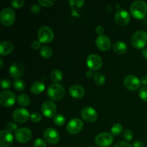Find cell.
I'll use <instances>...</instances> for the list:
<instances>
[{"label": "cell", "instance_id": "cell-1", "mask_svg": "<svg viewBox=\"0 0 147 147\" xmlns=\"http://www.w3.org/2000/svg\"><path fill=\"white\" fill-rule=\"evenodd\" d=\"M131 14L137 20H142L147 13V4L142 0L135 1L130 6Z\"/></svg>", "mask_w": 147, "mask_h": 147}, {"label": "cell", "instance_id": "cell-2", "mask_svg": "<svg viewBox=\"0 0 147 147\" xmlns=\"http://www.w3.org/2000/svg\"><path fill=\"white\" fill-rule=\"evenodd\" d=\"M48 96L53 100H60L64 98L65 90L63 86L59 83H53L47 89Z\"/></svg>", "mask_w": 147, "mask_h": 147}, {"label": "cell", "instance_id": "cell-3", "mask_svg": "<svg viewBox=\"0 0 147 147\" xmlns=\"http://www.w3.org/2000/svg\"><path fill=\"white\" fill-rule=\"evenodd\" d=\"M131 44L135 48L143 49L147 45V33L144 30L136 31L131 37Z\"/></svg>", "mask_w": 147, "mask_h": 147}, {"label": "cell", "instance_id": "cell-4", "mask_svg": "<svg viewBox=\"0 0 147 147\" xmlns=\"http://www.w3.org/2000/svg\"><path fill=\"white\" fill-rule=\"evenodd\" d=\"M15 20V12L14 10L9 7L3 9L0 12V22L6 27L12 25Z\"/></svg>", "mask_w": 147, "mask_h": 147}, {"label": "cell", "instance_id": "cell-5", "mask_svg": "<svg viewBox=\"0 0 147 147\" xmlns=\"http://www.w3.org/2000/svg\"><path fill=\"white\" fill-rule=\"evenodd\" d=\"M37 37L40 43L51 42L54 39V32L50 27L47 26H42L37 32Z\"/></svg>", "mask_w": 147, "mask_h": 147}, {"label": "cell", "instance_id": "cell-6", "mask_svg": "<svg viewBox=\"0 0 147 147\" xmlns=\"http://www.w3.org/2000/svg\"><path fill=\"white\" fill-rule=\"evenodd\" d=\"M17 97L15 93L9 90H3L0 93V103L4 107H11L15 103Z\"/></svg>", "mask_w": 147, "mask_h": 147}, {"label": "cell", "instance_id": "cell-7", "mask_svg": "<svg viewBox=\"0 0 147 147\" xmlns=\"http://www.w3.org/2000/svg\"><path fill=\"white\" fill-rule=\"evenodd\" d=\"M113 136L108 132L99 134L95 139V143L99 147H109L113 144Z\"/></svg>", "mask_w": 147, "mask_h": 147}, {"label": "cell", "instance_id": "cell-8", "mask_svg": "<svg viewBox=\"0 0 147 147\" xmlns=\"http://www.w3.org/2000/svg\"><path fill=\"white\" fill-rule=\"evenodd\" d=\"M86 64L88 68L93 71L100 70L103 66V60L101 57L96 54H91L88 56Z\"/></svg>", "mask_w": 147, "mask_h": 147}, {"label": "cell", "instance_id": "cell-9", "mask_svg": "<svg viewBox=\"0 0 147 147\" xmlns=\"http://www.w3.org/2000/svg\"><path fill=\"white\" fill-rule=\"evenodd\" d=\"M42 114L47 118H53L56 116L57 106L55 103L52 100H45L42 105Z\"/></svg>", "mask_w": 147, "mask_h": 147}, {"label": "cell", "instance_id": "cell-10", "mask_svg": "<svg viewBox=\"0 0 147 147\" xmlns=\"http://www.w3.org/2000/svg\"><path fill=\"white\" fill-rule=\"evenodd\" d=\"M43 136L47 143L50 144H57L60 141V134L54 128H48L43 134Z\"/></svg>", "mask_w": 147, "mask_h": 147}, {"label": "cell", "instance_id": "cell-11", "mask_svg": "<svg viewBox=\"0 0 147 147\" xmlns=\"http://www.w3.org/2000/svg\"><path fill=\"white\" fill-rule=\"evenodd\" d=\"M123 84L128 90L136 91L140 88L142 83L141 80H139L136 76L134 75H129L124 78Z\"/></svg>", "mask_w": 147, "mask_h": 147}, {"label": "cell", "instance_id": "cell-12", "mask_svg": "<svg viewBox=\"0 0 147 147\" xmlns=\"http://www.w3.org/2000/svg\"><path fill=\"white\" fill-rule=\"evenodd\" d=\"M83 127V123L80 119L75 118V119H71L70 121L67 123L66 129H67V132L70 134H78L81 131Z\"/></svg>", "mask_w": 147, "mask_h": 147}, {"label": "cell", "instance_id": "cell-13", "mask_svg": "<svg viewBox=\"0 0 147 147\" xmlns=\"http://www.w3.org/2000/svg\"><path fill=\"white\" fill-rule=\"evenodd\" d=\"M15 139L20 144L27 143L32 138V131L27 128H20L15 132Z\"/></svg>", "mask_w": 147, "mask_h": 147}, {"label": "cell", "instance_id": "cell-14", "mask_svg": "<svg viewBox=\"0 0 147 147\" xmlns=\"http://www.w3.org/2000/svg\"><path fill=\"white\" fill-rule=\"evenodd\" d=\"M13 120L19 123H25L29 118H30V112L25 109H17L14 111L12 113Z\"/></svg>", "mask_w": 147, "mask_h": 147}, {"label": "cell", "instance_id": "cell-15", "mask_svg": "<svg viewBox=\"0 0 147 147\" xmlns=\"http://www.w3.org/2000/svg\"><path fill=\"white\" fill-rule=\"evenodd\" d=\"M114 20L117 24L120 26H126L131 20V16L129 13L125 9H120L116 11L114 17Z\"/></svg>", "mask_w": 147, "mask_h": 147}, {"label": "cell", "instance_id": "cell-16", "mask_svg": "<svg viewBox=\"0 0 147 147\" xmlns=\"http://www.w3.org/2000/svg\"><path fill=\"white\" fill-rule=\"evenodd\" d=\"M80 114L82 119L89 123L95 122L98 119L97 111L92 107H85L82 109Z\"/></svg>", "mask_w": 147, "mask_h": 147}, {"label": "cell", "instance_id": "cell-17", "mask_svg": "<svg viewBox=\"0 0 147 147\" xmlns=\"http://www.w3.org/2000/svg\"><path fill=\"white\" fill-rule=\"evenodd\" d=\"M96 45L101 51L106 52L110 50L111 47V42L110 39L106 36H98L96 39Z\"/></svg>", "mask_w": 147, "mask_h": 147}, {"label": "cell", "instance_id": "cell-18", "mask_svg": "<svg viewBox=\"0 0 147 147\" xmlns=\"http://www.w3.org/2000/svg\"><path fill=\"white\" fill-rule=\"evenodd\" d=\"M14 141L13 135L11 132L6 129L0 132V147H9L11 145Z\"/></svg>", "mask_w": 147, "mask_h": 147}, {"label": "cell", "instance_id": "cell-19", "mask_svg": "<svg viewBox=\"0 0 147 147\" xmlns=\"http://www.w3.org/2000/svg\"><path fill=\"white\" fill-rule=\"evenodd\" d=\"M9 75L13 78H17L21 77L24 72V67L22 64L20 63H13L10 65L9 70Z\"/></svg>", "mask_w": 147, "mask_h": 147}, {"label": "cell", "instance_id": "cell-20", "mask_svg": "<svg viewBox=\"0 0 147 147\" xmlns=\"http://www.w3.org/2000/svg\"><path fill=\"white\" fill-rule=\"evenodd\" d=\"M70 96L74 98H82L85 95V90L82 86L79 85H73L69 88Z\"/></svg>", "mask_w": 147, "mask_h": 147}, {"label": "cell", "instance_id": "cell-21", "mask_svg": "<svg viewBox=\"0 0 147 147\" xmlns=\"http://www.w3.org/2000/svg\"><path fill=\"white\" fill-rule=\"evenodd\" d=\"M14 50L13 44L9 41H2L0 43V54L1 55H8L12 53Z\"/></svg>", "mask_w": 147, "mask_h": 147}, {"label": "cell", "instance_id": "cell-22", "mask_svg": "<svg viewBox=\"0 0 147 147\" xmlns=\"http://www.w3.org/2000/svg\"><path fill=\"white\" fill-rule=\"evenodd\" d=\"M45 89V86L42 81H35L32 83L30 86V91L34 95H39L42 93Z\"/></svg>", "mask_w": 147, "mask_h": 147}, {"label": "cell", "instance_id": "cell-23", "mask_svg": "<svg viewBox=\"0 0 147 147\" xmlns=\"http://www.w3.org/2000/svg\"><path fill=\"white\" fill-rule=\"evenodd\" d=\"M113 50L116 54H125L127 51V45L123 42L117 41L113 45Z\"/></svg>", "mask_w": 147, "mask_h": 147}, {"label": "cell", "instance_id": "cell-24", "mask_svg": "<svg viewBox=\"0 0 147 147\" xmlns=\"http://www.w3.org/2000/svg\"><path fill=\"white\" fill-rule=\"evenodd\" d=\"M40 54L43 58L49 59L53 55V50L50 47L47 45L42 46L40 50Z\"/></svg>", "mask_w": 147, "mask_h": 147}, {"label": "cell", "instance_id": "cell-25", "mask_svg": "<svg viewBox=\"0 0 147 147\" xmlns=\"http://www.w3.org/2000/svg\"><path fill=\"white\" fill-rule=\"evenodd\" d=\"M50 78H51V80L54 82V83H58L59 82L61 81L63 78V72L60 71V70H54L51 73Z\"/></svg>", "mask_w": 147, "mask_h": 147}, {"label": "cell", "instance_id": "cell-26", "mask_svg": "<svg viewBox=\"0 0 147 147\" xmlns=\"http://www.w3.org/2000/svg\"><path fill=\"white\" fill-rule=\"evenodd\" d=\"M17 103L23 107L28 106L30 103V98L27 95L20 94L17 96Z\"/></svg>", "mask_w": 147, "mask_h": 147}, {"label": "cell", "instance_id": "cell-27", "mask_svg": "<svg viewBox=\"0 0 147 147\" xmlns=\"http://www.w3.org/2000/svg\"><path fill=\"white\" fill-rule=\"evenodd\" d=\"M93 80H94L95 83L99 86H103L106 83V78L101 73H95L93 76Z\"/></svg>", "mask_w": 147, "mask_h": 147}, {"label": "cell", "instance_id": "cell-28", "mask_svg": "<svg viewBox=\"0 0 147 147\" xmlns=\"http://www.w3.org/2000/svg\"><path fill=\"white\" fill-rule=\"evenodd\" d=\"M14 89L18 91H22L25 89V83L22 79H15L13 82Z\"/></svg>", "mask_w": 147, "mask_h": 147}, {"label": "cell", "instance_id": "cell-29", "mask_svg": "<svg viewBox=\"0 0 147 147\" xmlns=\"http://www.w3.org/2000/svg\"><path fill=\"white\" fill-rule=\"evenodd\" d=\"M111 134L115 136H118L123 132V126L121 123H116L111 127Z\"/></svg>", "mask_w": 147, "mask_h": 147}, {"label": "cell", "instance_id": "cell-30", "mask_svg": "<svg viewBox=\"0 0 147 147\" xmlns=\"http://www.w3.org/2000/svg\"><path fill=\"white\" fill-rule=\"evenodd\" d=\"M53 121H54L55 124L57 125V126H62L65 123V116L63 115L57 114L54 117Z\"/></svg>", "mask_w": 147, "mask_h": 147}, {"label": "cell", "instance_id": "cell-31", "mask_svg": "<svg viewBox=\"0 0 147 147\" xmlns=\"http://www.w3.org/2000/svg\"><path fill=\"white\" fill-rule=\"evenodd\" d=\"M139 96L142 100L147 101V86L141 88L139 91Z\"/></svg>", "mask_w": 147, "mask_h": 147}, {"label": "cell", "instance_id": "cell-32", "mask_svg": "<svg viewBox=\"0 0 147 147\" xmlns=\"http://www.w3.org/2000/svg\"><path fill=\"white\" fill-rule=\"evenodd\" d=\"M30 120L34 123H38L42 120V116L38 112H33L30 115Z\"/></svg>", "mask_w": 147, "mask_h": 147}, {"label": "cell", "instance_id": "cell-33", "mask_svg": "<svg viewBox=\"0 0 147 147\" xmlns=\"http://www.w3.org/2000/svg\"><path fill=\"white\" fill-rule=\"evenodd\" d=\"M133 132L131 131L129 129H126L123 132V137L125 140L128 141V142H130L133 139Z\"/></svg>", "mask_w": 147, "mask_h": 147}, {"label": "cell", "instance_id": "cell-34", "mask_svg": "<svg viewBox=\"0 0 147 147\" xmlns=\"http://www.w3.org/2000/svg\"><path fill=\"white\" fill-rule=\"evenodd\" d=\"M55 1L54 0H52V1H50V0H39L38 1V4L44 7H52L55 4Z\"/></svg>", "mask_w": 147, "mask_h": 147}, {"label": "cell", "instance_id": "cell-35", "mask_svg": "<svg viewBox=\"0 0 147 147\" xmlns=\"http://www.w3.org/2000/svg\"><path fill=\"white\" fill-rule=\"evenodd\" d=\"M10 4L13 8L20 9L24 6V1L23 0H14L10 3Z\"/></svg>", "mask_w": 147, "mask_h": 147}, {"label": "cell", "instance_id": "cell-36", "mask_svg": "<svg viewBox=\"0 0 147 147\" xmlns=\"http://www.w3.org/2000/svg\"><path fill=\"white\" fill-rule=\"evenodd\" d=\"M5 129L9 132H11V131L16 132L17 130V126L15 123H14V122L12 121L9 122V123L6 125Z\"/></svg>", "mask_w": 147, "mask_h": 147}, {"label": "cell", "instance_id": "cell-37", "mask_svg": "<svg viewBox=\"0 0 147 147\" xmlns=\"http://www.w3.org/2000/svg\"><path fill=\"white\" fill-rule=\"evenodd\" d=\"M34 147H47V144L45 141L42 139H37L33 143Z\"/></svg>", "mask_w": 147, "mask_h": 147}, {"label": "cell", "instance_id": "cell-38", "mask_svg": "<svg viewBox=\"0 0 147 147\" xmlns=\"http://www.w3.org/2000/svg\"><path fill=\"white\" fill-rule=\"evenodd\" d=\"M11 81L8 79H2L1 80V87L3 89H8L11 87Z\"/></svg>", "mask_w": 147, "mask_h": 147}, {"label": "cell", "instance_id": "cell-39", "mask_svg": "<svg viewBox=\"0 0 147 147\" xmlns=\"http://www.w3.org/2000/svg\"><path fill=\"white\" fill-rule=\"evenodd\" d=\"M30 10H31V12L32 13V14H37L40 12V11H41V8H40V6L39 4H34L31 6Z\"/></svg>", "mask_w": 147, "mask_h": 147}, {"label": "cell", "instance_id": "cell-40", "mask_svg": "<svg viewBox=\"0 0 147 147\" xmlns=\"http://www.w3.org/2000/svg\"><path fill=\"white\" fill-rule=\"evenodd\" d=\"M114 147H132V146L126 142H119L115 144Z\"/></svg>", "mask_w": 147, "mask_h": 147}, {"label": "cell", "instance_id": "cell-41", "mask_svg": "<svg viewBox=\"0 0 147 147\" xmlns=\"http://www.w3.org/2000/svg\"><path fill=\"white\" fill-rule=\"evenodd\" d=\"M40 42L39 41H37V40H34V41L32 42V43L31 45V47L33 49V50H39L40 48H41V47H40Z\"/></svg>", "mask_w": 147, "mask_h": 147}, {"label": "cell", "instance_id": "cell-42", "mask_svg": "<svg viewBox=\"0 0 147 147\" xmlns=\"http://www.w3.org/2000/svg\"><path fill=\"white\" fill-rule=\"evenodd\" d=\"M105 30H104V27L103 26H97L96 27V32L98 34V36L100 35H103V33H104Z\"/></svg>", "mask_w": 147, "mask_h": 147}, {"label": "cell", "instance_id": "cell-43", "mask_svg": "<svg viewBox=\"0 0 147 147\" xmlns=\"http://www.w3.org/2000/svg\"><path fill=\"white\" fill-rule=\"evenodd\" d=\"M133 147H144V144L142 142H140V141H136V142H135L134 143Z\"/></svg>", "mask_w": 147, "mask_h": 147}, {"label": "cell", "instance_id": "cell-44", "mask_svg": "<svg viewBox=\"0 0 147 147\" xmlns=\"http://www.w3.org/2000/svg\"><path fill=\"white\" fill-rule=\"evenodd\" d=\"M86 76H87L88 78H92L93 76H94V74H93V70H88V71L86 72Z\"/></svg>", "mask_w": 147, "mask_h": 147}, {"label": "cell", "instance_id": "cell-45", "mask_svg": "<svg viewBox=\"0 0 147 147\" xmlns=\"http://www.w3.org/2000/svg\"><path fill=\"white\" fill-rule=\"evenodd\" d=\"M141 83L144 85V86H147V76L142 77V78L141 79Z\"/></svg>", "mask_w": 147, "mask_h": 147}, {"label": "cell", "instance_id": "cell-46", "mask_svg": "<svg viewBox=\"0 0 147 147\" xmlns=\"http://www.w3.org/2000/svg\"><path fill=\"white\" fill-rule=\"evenodd\" d=\"M142 56H143V57L146 59V60H147V48L144 49V50L142 51Z\"/></svg>", "mask_w": 147, "mask_h": 147}, {"label": "cell", "instance_id": "cell-47", "mask_svg": "<svg viewBox=\"0 0 147 147\" xmlns=\"http://www.w3.org/2000/svg\"><path fill=\"white\" fill-rule=\"evenodd\" d=\"M74 3H76V4H77V6H78V7H82V5H83V4H84V1H75V2Z\"/></svg>", "mask_w": 147, "mask_h": 147}, {"label": "cell", "instance_id": "cell-48", "mask_svg": "<svg viewBox=\"0 0 147 147\" xmlns=\"http://www.w3.org/2000/svg\"><path fill=\"white\" fill-rule=\"evenodd\" d=\"M0 67H3V60L2 58H0Z\"/></svg>", "mask_w": 147, "mask_h": 147}]
</instances>
